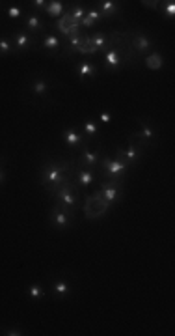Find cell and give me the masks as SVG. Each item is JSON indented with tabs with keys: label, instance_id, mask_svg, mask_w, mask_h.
<instances>
[{
	"label": "cell",
	"instance_id": "obj_1",
	"mask_svg": "<svg viewBox=\"0 0 175 336\" xmlns=\"http://www.w3.org/2000/svg\"><path fill=\"white\" fill-rule=\"evenodd\" d=\"M73 168L75 164L64 159H49L45 161L39 168V183L43 185L49 193H56L62 185H66L67 181H71ZM77 170V168H75Z\"/></svg>",
	"mask_w": 175,
	"mask_h": 336
},
{
	"label": "cell",
	"instance_id": "obj_2",
	"mask_svg": "<svg viewBox=\"0 0 175 336\" xmlns=\"http://www.w3.org/2000/svg\"><path fill=\"white\" fill-rule=\"evenodd\" d=\"M108 41H110V49H114L118 55L121 56V60H123V64L129 65L134 62V58H136V55H134V51H132V41H131V32L129 30H112V32L108 34Z\"/></svg>",
	"mask_w": 175,
	"mask_h": 336
},
{
	"label": "cell",
	"instance_id": "obj_3",
	"mask_svg": "<svg viewBox=\"0 0 175 336\" xmlns=\"http://www.w3.org/2000/svg\"><path fill=\"white\" fill-rule=\"evenodd\" d=\"M110 207H112V204L104 200L103 196H101V193H99V189L95 193H92V195L84 196L82 211L88 221H97V219L104 217L110 211Z\"/></svg>",
	"mask_w": 175,
	"mask_h": 336
},
{
	"label": "cell",
	"instance_id": "obj_4",
	"mask_svg": "<svg viewBox=\"0 0 175 336\" xmlns=\"http://www.w3.org/2000/svg\"><path fill=\"white\" fill-rule=\"evenodd\" d=\"M54 195H56V204L66 207L67 211L75 213L80 207V187L75 183V179L67 181L66 185H62Z\"/></svg>",
	"mask_w": 175,
	"mask_h": 336
},
{
	"label": "cell",
	"instance_id": "obj_5",
	"mask_svg": "<svg viewBox=\"0 0 175 336\" xmlns=\"http://www.w3.org/2000/svg\"><path fill=\"white\" fill-rule=\"evenodd\" d=\"M101 170L106 176V179H114V181H121V178L127 174L129 164L125 161H121L118 157H104L101 161Z\"/></svg>",
	"mask_w": 175,
	"mask_h": 336
},
{
	"label": "cell",
	"instance_id": "obj_6",
	"mask_svg": "<svg viewBox=\"0 0 175 336\" xmlns=\"http://www.w3.org/2000/svg\"><path fill=\"white\" fill-rule=\"evenodd\" d=\"M138 124H140V131L129 135L131 136V140H134L138 146H142V148L153 144L155 138H157V131H155L153 124H151L148 118H138Z\"/></svg>",
	"mask_w": 175,
	"mask_h": 336
},
{
	"label": "cell",
	"instance_id": "obj_7",
	"mask_svg": "<svg viewBox=\"0 0 175 336\" xmlns=\"http://www.w3.org/2000/svg\"><path fill=\"white\" fill-rule=\"evenodd\" d=\"M115 153H118V159L125 161L127 164H134L140 161V157H142V146H138L136 142L129 138L125 146L115 148Z\"/></svg>",
	"mask_w": 175,
	"mask_h": 336
},
{
	"label": "cell",
	"instance_id": "obj_8",
	"mask_svg": "<svg viewBox=\"0 0 175 336\" xmlns=\"http://www.w3.org/2000/svg\"><path fill=\"white\" fill-rule=\"evenodd\" d=\"M11 38H13V45H15V53H24V51L34 49L38 45V36L30 34L24 28L15 30V32L11 34Z\"/></svg>",
	"mask_w": 175,
	"mask_h": 336
},
{
	"label": "cell",
	"instance_id": "obj_9",
	"mask_svg": "<svg viewBox=\"0 0 175 336\" xmlns=\"http://www.w3.org/2000/svg\"><path fill=\"white\" fill-rule=\"evenodd\" d=\"M54 28H56V30H58V32H60L66 39H67V38H71V36H77V34H82V32H80V25L73 21L71 15H69V10L64 11V15H62L60 19H56Z\"/></svg>",
	"mask_w": 175,
	"mask_h": 336
},
{
	"label": "cell",
	"instance_id": "obj_10",
	"mask_svg": "<svg viewBox=\"0 0 175 336\" xmlns=\"http://www.w3.org/2000/svg\"><path fill=\"white\" fill-rule=\"evenodd\" d=\"M99 193L110 204H115V202H120L123 198L121 181H114V179H104L103 183H101V187H99Z\"/></svg>",
	"mask_w": 175,
	"mask_h": 336
},
{
	"label": "cell",
	"instance_id": "obj_11",
	"mask_svg": "<svg viewBox=\"0 0 175 336\" xmlns=\"http://www.w3.org/2000/svg\"><path fill=\"white\" fill-rule=\"evenodd\" d=\"M50 223L58 230H67L73 224V211H67L60 204H54V207L50 209Z\"/></svg>",
	"mask_w": 175,
	"mask_h": 336
},
{
	"label": "cell",
	"instance_id": "obj_12",
	"mask_svg": "<svg viewBox=\"0 0 175 336\" xmlns=\"http://www.w3.org/2000/svg\"><path fill=\"white\" fill-rule=\"evenodd\" d=\"M131 41H132V51L138 53V55H148L153 49V39L149 38L145 32H142V30L131 34Z\"/></svg>",
	"mask_w": 175,
	"mask_h": 336
},
{
	"label": "cell",
	"instance_id": "obj_13",
	"mask_svg": "<svg viewBox=\"0 0 175 336\" xmlns=\"http://www.w3.org/2000/svg\"><path fill=\"white\" fill-rule=\"evenodd\" d=\"M101 163V148H95V150H90L88 146L82 148V153L78 157V164L82 168H95Z\"/></svg>",
	"mask_w": 175,
	"mask_h": 336
},
{
	"label": "cell",
	"instance_id": "obj_14",
	"mask_svg": "<svg viewBox=\"0 0 175 336\" xmlns=\"http://www.w3.org/2000/svg\"><path fill=\"white\" fill-rule=\"evenodd\" d=\"M30 90H32V95H36V98L47 99L50 95L49 81H47L45 77H36V79H32V82H30Z\"/></svg>",
	"mask_w": 175,
	"mask_h": 336
},
{
	"label": "cell",
	"instance_id": "obj_15",
	"mask_svg": "<svg viewBox=\"0 0 175 336\" xmlns=\"http://www.w3.org/2000/svg\"><path fill=\"white\" fill-rule=\"evenodd\" d=\"M62 138L66 142L69 148H84L86 146V140H84V136L78 133L75 127H67L64 133H62Z\"/></svg>",
	"mask_w": 175,
	"mask_h": 336
},
{
	"label": "cell",
	"instance_id": "obj_16",
	"mask_svg": "<svg viewBox=\"0 0 175 336\" xmlns=\"http://www.w3.org/2000/svg\"><path fill=\"white\" fill-rule=\"evenodd\" d=\"M103 65H104V69H110V71H115V69H120V67H123V60H121V56L115 53L114 49H106L104 51V56H103Z\"/></svg>",
	"mask_w": 175,
	"mask_h": 336
},
{
	"label": "cell",
	"instance_id": "obj_17",
	"mask_svg": "<svg viewBox=\"0 0 175 336\" xmlns=\"http://www.w3.org/2000/svg\"><path fill=\"white\" fill-rule=\"evenodd\" d=\"M77 75L80 81H92V79L97 77V65L88 62V60H82L77 65Z\"/></svg>",
	"mask_w": 175,
	"mask_h": 336
},
{
	"label": "cell",
	"instance_id": "obj_18",
	"mask_svg": "<svg viewBox=\"0 0 175 336\" xmlns=\"http://www.w3.org/2000/svg\"><path fill=\"white\" fill-rule=\"evenodd\" d=\"M75 172H77V181L75 183L80 189H86V187L95 183V172H93V168H78Z\"/></svg>",
	"mask_w": 175,
	"mask_h": 336
},
{
	"label": "cell",
	"instance_id": "obj_19",
	"mask_svg": "<svg viewBox=\"0 0 175 336\" xmlns=\"http://www.w3.org/2000/svg\"><path fill=\"white\" fill-rule=\"evenodd\" d=\"M41 49H45L47 53H58L62 49L60 38L56 36V32L45 34L43 39H41Z\"/></svg>",
	"mask_w": 175,
	"mask_h": 336
},
{
	"label": "cell",
	"instance_id": "obj_20",
	"mask_svg": "<svg viewBox=\"0 0 175 336\" xmlns=\"http://www.w3.org/2000/svg\"><path fill=\"white\" fill-rule=\"evenodd\" d=\"M86 38H88V36H84V34H77V36H71V38H67V47L62 51V56L75 55L78 47H80V45L86 41Z\"/></svg>",
	"mask_w": 175,
	"mask_h": 336
},
{
	"label": "cell",
	"instance_id": "obj_21",
	"mask_svg": "<svg viewBox=\"0 0 175 336\" xmlns=\"http://www.w3.org/2000/svg\"><path fill=\"white\" fill-rule=\"evenodd\" d=\"M24 30H28V32L34 34V36H39V32L43 30V22H41L38 13H30V15L26 17V21H24Z\"/></svg>",
	"mask_w": 175,
	"mask_h": 336
},
{
	"label": "cell",
	"instance_id": "obj_22",
	"mask_svg": "<svg viewBox=\"0 0 175 336\" xmlns=\"http://www.w3.org/2000/svg\"><path fill=\"white\" fill-rule=\"evenodd\" d=\"M103 21V15H101V11L95 10V8H92V10H86V15H84V19L80 21V27L84 28H92L95 27L97 22Z\"/></svg>",
	"mask_w": 175,
	"mask_h": 336
},
{
	"label": "cell",
	"instance_id": "obj_23",
	"mask_svg": "<svg viewBox=\"0 0 175 336\" xmlns=\"http://www.w3.org/2000/svg\"><path fill=\"white\" fill-rule=\"evenodd\" d=\"M162 65H164V58H162V55H160L159 51H151V53L145 56V67H148V69L157 71V69H160Z\"/></svg>",
	"mask_w": 175,
	"mask_h": 336
},
{
	"label": "cell",
	"instance_id": "obj_24",
	"mask_svg": "<svg viewBox=\"0 0 175 336\" xmlns=\"http://www.w3.org/2000/svg\"><path fill=\"white\" fill-rule=\"evenodd\" d=\"M90 41H92V45L99 51V53H101V51H106L110 45L108 34H104V32H95L93 36H90Z\"/></svg>",
	"mask_w": 175,
	"mask_h": 336
},
{
	"label": "cell",
	"instance_id": "obj_25",
	"mask_svg": "<svg viewBox=\"0 0 175 336\" xmlns=\"http://www.w3.org/2000/svg\"><path fill=\"white\" fill-rule=\"evenodd\" d=\"M99 6H101V15L104 17H115V13L120 11V6H118V2H114V0H103V2H99Z\"/></svg>",
	"mask_w": 175,
	"mask_h": 336
},
{
	"label": "cell",
	"instance_id": "obj_26",
	"mask_svg": "<svg viewBox=\"0 0 175 336\" xmlns=\"http://www.w3.org/2000/svg\"><path fill=\"white\" fill-rule=\"evenodd\" d=\"M45 11L49 13L50 17H56V19H60L64 15V2L60 0H52V2H47V8Z\"/></svg>",
	"mask_w": 175,
	"mask_h": 336
},
{
	"label": "cell",
	"instance_id": "obj_27",
	"mask_svg": "<svg viewBox=\"0 0 175 336\" xmlns=\"http://www.w3.org/2000/svg\"><path fill=\"white\" fill-rule=\"evenodd\" d=\"M52 292H54L56 297H66L67 293L71 292V286H69V282L64 280V278H58V280L52 284Z\"/></svg>",
	"mask_w": 175,
	"mask_h": 336
},
{
	"label": "cell",
	"instance_id": "obj_28",
	"mask_svg": "<svg viewBox=\"0 0 175 336\" xmlns=\"http://www.w3.org/2000/svg\"><path fill=\"white\" fill-rule=\"evenodd\" d=\"M10 53H15L13 38L11 36H2L0 38V55H10Z\"/></svg>",
	"mask_w": 175,
	"mask_h": 336
},
{
	"label": "cell",
	"instance_id": "obj_29",
	"mask_svg": "<svg viewBox=\"0 0 175 336\" xmlns=\"http://www.w3.org/2000/svg\"><path fill=\"white\" fill-rule=\"evenodd\" d=\"M99 51L95 49V47H93L92 45V41H90V36H88L86 38V41H84L82 45H80V47H78L77 49V53H75V55H82V56H93V55H97Z\"/></svg>",
	"mask_w": 175,
	"mask_h": 336
},
{
	"label": "cell",
	"instance_id": "obj_30",
	"mask_svg": "<svg viewBox=\"0 0 175 336\" xmlns=\"http://www.w3.org/2000/svg\"><path fill=\"white\" fill-rule=\"evenodd\" d=\"M82 129H84V135L90 136V140H93V138L99 135V127L93 119H86L82 124Z\"/></svg>",
	"mask_w": 175,
	"mask_h": 336
},
{
	"label": "cell",
	"instance_id": "obj_31",
	"mask_svg": "<svg viewBox=\"0 0 175 336\" xmlns=\"http://www.w3.org/2000/svg\"><path fill=\"white\" fill-rule=\"evenodd\" d=\"M43 287H41V284H30L28 286V297L34 299V301H39V299L43 297Z\"/></svg>",
	"mask_w": 175,
	"mask_h": 336
},
{
	"label": "cell",
	"instance_id": "obj_32",
	"mask_svg": "<svg viewBox=\"0 0 175 336\" xmlns=\"http://www.w3.org/2000/svg\"><path fill=\"white\" fill-rule=\"evenodd\" d=\"M69 15H71L73 21L78 22V25H80V21H82L84 15H86V10H84L82 6H73L71 10H69Z\"/></svg>",
	"mask_w": 175,
	"mask_h": 336
},
{
	"label": "cell",
	"instance_id": "obj_33",
	"mask_svg": "<svg viewBox=\"0 0 175 336\" xmlns=\"http://www.w3.org/2000/svg\"><path fill=\"white\" fill-rule=\"evenodd\" d=\"M162 6H159V10L162 11V13H166V15L170 17V19H173L175 15V2L173 0H168V2H160Z\"/></svg>",
	"mask_w": 175,
	"mask_h": 336
},
{
	"label": "cell",
	"instance_id": "obj_34",
	"mask_svg": "<svg viewBox=\"0 0 175 336\" xmlns=\"http://www.w3.org/2000/svg\"><path fill=\"white\" fill-rule=\"evenodd\" d=\"M22 15V10L19 8V6H11V8H8V19H11V21H19Z\"/></svg>",
	"mask_w": 175,
	"mask_h": 336
},
{
	"label": "cell",
	"instance_id": "obj_35",
	"mask_svg": "<svg viewBox=\"0 0 175 336\" xmlns=\"http://www.w3.org/2000/svg\"><path fill=\"white\" fill-rule=\"evenodd\" d=\"M0 334H4V336H22L24 332H22L21 329H17V327H11V329H2Z\"/></svg>",
	"mask_w": 175,
	"mask_h": 336
},
{
	"label": "cell",
	"instance_id": "obj_36",
	"mask_svg": "<svg viewBox=\"0 0 175 336\" xmlns=\"http://www.w3.org/2000/svg\"><path fill=\"white\" fill-rule=\"evenodd\" d=\"M99 122H101V124H104V125L112 124V114H110L108 110L101 112V114H99Z\"/></svg>",
	"mask_w": 175,
	"mask_h": 336
},
{
	"label": "cell",
	"instance_id": "obj_37",
	"mask_svg": "<svg viewBox=\"0 0 175 336\" xmlns=\"http://www.w3.org/2000/svg\"><path fill=\"white\" fill-rule=\"evenodd\" d=\"M30 6H32L34 10L45 11V8H47V2H45V0H34V2H30Z\"/></svg>",
	"mask_w": 175,
	"mask_h": 336
},
{
	"label": "cell",
	"instance_id": "obj_38",
	"mask_svg": "<svg viewBox=\"0 0 175 336\" xmlns=\"http://www.w3.org/2000/svg\"><path fill=\"white\" fill-rule=\"evenodd\" d=\"M145 8H151V10H159V4L160 2H157V0H151V2H148V0H143L142 2Z\"/></svg>",
	"mask_w": 175,
	"mask_h": 336
},
{
	"label": "cell",
	"instance_id": "obj_39",
	"mask_svg": "<svg viewBox=\"0 0 175 336\" xmlns=\"http://www.w3.org/2000/svg\"><path fill=\"white\" fill-rule=\"evenodd\" d=\"M6 181V172H4V168H2V164H0V185L4 183Z\"/></svg>",
	"mask_w": 175,
	"mask_h": 336
}]
</instances>
